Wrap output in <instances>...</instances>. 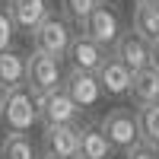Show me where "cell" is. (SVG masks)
Wrapping results in <instances>:
<instances>
[{
	"mask_svg": "<svg viewBox=\"0 0 159 159\" xmlns=\"http://www.w3.org/2000/svg\"><path fill=\"white\" fill-rule=\"evenodd\" d=\"M0 121H3L7 134H29V130L38 121V108H35V99L32 92L19 86V89H10L7 99H3V111H0Z\"/></svg>",
	"mask_w": 159,
	"mask_h": 159,
	"instance_id": "3",
	"label": "cell"
},
{
	"mask_svg": "<svg viewBox=\"0 0 159 159\" xmlns=\"http://www.w3.org/2000/svg\"><path fill=\"white\" fill-rule=\"evenodd\" d=\"M111 143L99 130V124H83L80 127V159H111Z\"/></svg>",
	"mask_w": 159,
	"mask_h": 159,
	"instance_id": "14",
	"label": "cell"
},
{
	"mask_svg": "<svg viewBox=\"0 0 159 159\" xmlns=\"http://www.w3.org/2000/svg\"><path fill=\"white\" fill-rule=\"evenodd\" d=\"M61 89L67 92V99L76 105L80 111H92V108L105 99L102 89H99L96 73H86V70H67L64 80H61Z\"/></svg>",
	"mask_w": 159,
	"mask_h": 159,
	"instance_id": "7",
	"label": "cell"
},
{
	"mask_svg": "<svg viewBox=\"0 0 159 159\" xmlns=\"http://www.w3.org/2000/svg\"><path fill=\"white\" fill-rule=\"evenodd\" d=\"M42 147H45V156L80 159V124H48Z\"/></svg>",
	"mask_w": 159,
	"mask_h": 159,
	"instance_id": "8",
	"label": "cell"
},
{
	"mask_svg": "<svg viewBox=\"0 0 159 159\" xmlns=\"http://www.w3.org/2000/svg\"><path fill=\"white\" fill-rule=\"evenodd\" d=\"M150 67L159 73V42H153V45H150Z\"/></svg>",
	"mask_w": 159,
	"mask_h": 159,
	"instance_id": "22",
	"label": "cell"
},
{
	"mask_svg": "<svg viewBox=\"0 0 159 159\" xmlns=\"http://www.w3.org/2000/svg\"><path fill=\"white\" fill-rule=\"evenodd\" d=\"M99 130L108 137L111 150H127L140 140V130H137V111L134 108H108L99 121Z\"/></svg>",
	"mask_w": 159,
	"mask_h": 159,
	"instance_id": "4",
	"label": "cell"
},
{
	"mask_svg": "<svg viewBox=\"0 0 159 159\" xmlns=\"http://www.w3.org/2000/svg\"><path fill=\"white\" fill-rule=\"evenodd\" d=\"M19 86H25V54L10 48L0 54V89L10 92Z\"/></svg>",
	"mask_w": 159,
	"mask_h": 159,
	"instance_id": "15",
	"label": "cell"
},
{
	"mask_svg": "<svg viewBox=\"0 0 159 159\" xmlns=\"http://www.w3.org/2000/svg\"><path fill=\"white\" fill-rule=\"evenodd\" d=\"M38 147L29 140V134H7L0 143V159H38Z\"/></svg>",
	"mask_w": 159,
	"mask_h": 159,
	"instance_id": "17",
	"label": "cell"
},
{
	"mask_svg": "<svg viewBox=\"0 0 159 159\" xmlns=\"http://www.w3.org/2000/svg\"><path fill=\"white\" fill-rule=\"evenodd\" d=\"M134 3H159V0H134Z\"/></svg>",
	"mask_w": 159,
	"mask_h": 159,
	"instance_id": "24",
	"label": "cell"
},
{
	"mask_svg": "<svg viewBox=\"0 0 159 159\" xmlns=\"http://www.w3.org/2000/svg\"><path fill=\"white\" fill-rule=\"evenodd\" d=\"M80 32H86L96 45H102L105 51H111L115 42L121 38L124 32V19H121V10H118V3H111V0H99L96 7H92V13L86 16L83 22V29Z\"/></svg>",
	"mask_w": 159,
	"mask_h": 159,
	"instance_id": "1",
	"label": "cell"
},
{
	"mask_svg": "<svg viewBox=\"0 0 159 159\" xmlns=\"http://www.w3.org/2000/svg\"><path fill=\"white\" fill-rule=\"evenodd\" d=\"M130 32H137L147 42H159V3H137L134 19H130Z\"/></svg>",
	"mask_w": 159,
	"mask_h": 159,
	"instance_id": "16",
	"label": "cell"
},
{
	"mask_svg": "<svg viewBox=\"0 0 159 159\" xmlns=\"http://www.w3.org/2000/svg\"><path fill=\"white\" fill-rule=\"evenodd\" d=\"M61 80H64V70H61V61L57 57L38 54V51L25 54V89H29L32 96L61 89Z\"/></svg>",
	"mask_w": 159,
	"mask_h": 159,
	"instance_id": "5",
	"label": "cell"
},
{
	"mask_svg": "<svg viewBox=\"0 0 159 159\" xmlns=\"http://www.w3.org/2000/svg\"><path fill=\"white\" fill-rule=\"evenodd\" d=\"M29 35H32V51L64 61L67 45H70V38H73V25L64 19V16H57V13H48Z\"/></svg>",
	"mask_w": 159,
	"mask_h": 159,
	"instance_id": "2",
	"label": "cell"
},
{
	"mask_svg": "<svg viewBox=\"0 0 159 159\" xmlns=\"http://www.w3.org/2000/svg\"><path fill=\"white\" fill-rule=\"evenodd\" d=\"M124 159H159V150L150 147V143H143V140H137L134 147L124 150Z\"/></svg>",
	"mask_w": 159,
	"mask_h": 159,
	"instance_id": "21",
	"label": "cell"
},
{
	"mask_svg": "<svg viewBox=\"0 0 159 159\" xmlns=\"http://www.w3.org/2000/svg\"><path fill=\"white\" fill-rule=\"evenodd\" d=\"M13 35H16V25H13L7 7H0V54L13 48Z\"/></svg>",
	"mask_w": 159,
	"mask_h": 159,
	"instance_id": "20",
	"label": "cell"
},
{
	"mask_svg": "<svg viewBox=\"0 0 159 159\" xmlns=\"http://www.w3.org/2000/svg\"><path fill=\"white\" fill-rule=\"evenodd\" d=\"M70 61V70H86V73H96L99 64L108 57V51H105L102 45H96L86 32H73L70 45H67V54H64Z\"/></svg>",
	"mask_w": 159,
	"mask_h": 159,
	"instance_id": "9",
	"label": "cell"
},
{
	"mask_svg": "<svg viewBox=\"0 0 159 159\" xmlns=\"http://www.w3.org/2000/svg\"><path fill=\"white\" fill-rule=\"evenodd\" d=\"M134 111H137V130H140V140L159 150V102L143 105V108H134Z\"/></svg>",
	"mask_w": 159,
	"mask_h": 159,
	"instance_id": "18",
	"label": "cell"
},
{
	"mask_svg": "<svg viewBox=\"0 0 159 159\" xmlns=\"http://www.w3.org/2000/svg\"><path fill=\"white\" fill-rule=\"evenodd\" d=\"M38 159H54V156H38Z\"/></svg>",
	"mask_w": 159,
	"mask_h": 159,
	"instance_id": "25",
	"label": "cell"
},
{
	"mask_svg": "<svg viewBox=\"0 0 159 159\" xmlns=\"http://www.w3.org/2000/svg\"><path fill=\"white\" fill-rule=\"evenodd\" d=\"M111 54L121 61L130 73L150 67V42H147V38H140L137 32H130V29L121 32V38H118L115 48H111Z\"/></svg>",
	"mask_w": 159,
	"mask_h": 159,
	"instance_id": "10",
	"label": "cell"
},
{
	"mask_svg": "<svg viewBox=\"0 0 159 159\" xmlns=\"http://www.w3.org/2000/svg\"><path fill=\"white\" fill-rule=\"evenodd\" d=\"M127 99L134 102V108H143V105H153L159 102V73L153 67H143L130 76V86H127Z\"/></svg>",
	"mask_w": 159,
	"mask_h": 159,
	"instance_id": "13",
	"label": "cell"
},
{
	"mask_svg": "<svg viewBox=\"0 0 159 159\" xmlns=\"http://www.w3.org/2000/svg\"><path fill=\"white\" fill-rule=\"evenodd\" d=\"M7 13L19 32H32L51 13V0H7Z\"/></svg>",
	"mask_w": 159,
	"mask_h": 159,
	"instance_id": "12",
	"label": "cell"
},
{
	"mask_svg": "<svg viewBox=\"0 0 159 159\" xmlns=\"http://www.w3.org/2000/svg\"><path fill=\"white\" fill-rule=\"evenodd\" d=\"M3 99H7V92H3V89H0V111H3Z\"/></svg>",
	"mask_w": 159,
	"mask_h": 159,
	"instance_id": "23",
	"label": "cell"
},
{
	"mask_svg": "<svg viewBox=\"0 0 159 159\" xmlns=\"http://www.w3.org/2000/svg\"><path fill=\"white\" fill-rule=\"evenodd\" d=\"M130 73L121 61H118L111 51H108V57H105L99 64V70H96V80H99V89H102V96H111V99H121L127 96V86H130Z\"/></svg>",
	"mask_w": 159,
	"mask_h": 159,
	"instance_id": "11",
	"label": "cell"
},
{
	"mask_svg": "<svg viewBox=\"0 0 159 159\" xmlns=\"http://www.w3.org/2000/svg\"><path fill=\"white\" fill-rule=\"evenodd\" d=\"M32 99H35V108H38V121L45 127L48 124H80L83 111L67 99L64 89H51V92H42V96H32Z\"/></svg>",
	"mask_w": 159,
	"mask_h": 159,
	"instance_id": "6",
	"label": "cell"
},
{
	"mask_svg": "<svg viewBox=\"0 0 159 159\" xmlns=\"http://www.w3.org/2000/svg\"><path fill=\"white\" fill-rule=\"evenodd\" d=\"M96 3L99 0H61V16L70 25H80V29H83V22H86V16L92 13Z\"/></svg>",
	"mask_w": 159,
	"mask_h": 159,
	"instance_id": "19",
	"label": "cell"
}]
</instances>
